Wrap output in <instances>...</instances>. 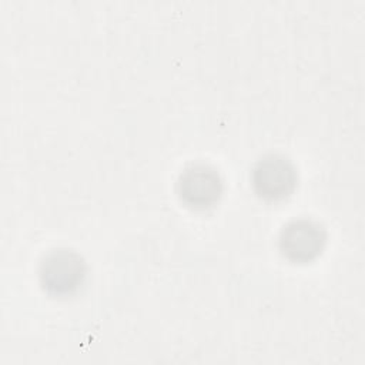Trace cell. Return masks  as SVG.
Returning <instances> with one entry per match:
<instances>
[{
	"label": "cell",
	"instance_id": "cell-2",
	"mask_svg": "<svg viewBox=\"0 0 365 365\" xmlns=\"http://www.w3.org/2000/svg\"><path fill=\"white\" fill-rule=\"evenodd\" d=\"M297 184L294 165L282 155L271 154L261 158L252 170V185L255 192L268 200L277 201L289 195Z\"/></svg>",
	"mask_w": 365,
	"mask_h": 365
},
{
	"label": "cell",
	"instance_id": "cell-1",
	"mask_svg": "<svg viewBox=\"0 0 365 365\" xmlns=\"http://www.w3.org/2000/svg\"><path fill=\"white\" fill-rule=\"evenodd\" d=\"M38 274L40 282L48 294L63 297L73 294L83 284L86 265L77 252L58 248L44 257Z\"/></svg>",
	"mask_w": 365,
	"mask_h": 365
},
{
	"label": "cell",
	"instance_id": "cell-4",
	"mask_svg": "<svg viewBox=\"0 0 365 365\" xmlns=\"http://www.w3.org/2000/svg\"><path fill=\"white\" fill-rule=\"evenodd\" d=\"M325 231L311 220H294L288 222L279 235V248L282 254L294 262H307L314 259L324 248Z\"/></svg>",
	"mask_w": 365,
	"mask_h": 365
},
{
	"label": "cell",
	"instance_id": "cell-3",
	"mask_svg": "<svg viewBox=\"0 0 365 365\" xmlns=\"http://www.w3.org/2000/svg\"><path fill=\"white\" fill-rule=\"evenodd\" d=\"M180 198L191 208L204 210L218 201L222 192L220 174L207 164H191L178 178Z\"/></svg>",
	"mask_w": 365,
	"mask_h": 365
}]
</instances>
